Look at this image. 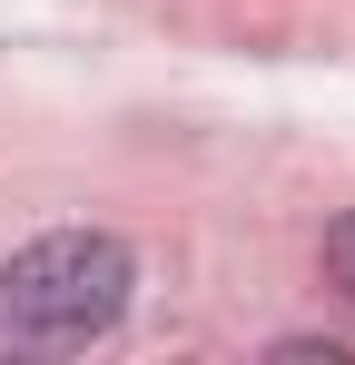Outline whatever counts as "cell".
Instances as JSON below:
<instances>
[{
  "instance_id": "7a4b0ae2",
  "label": "cell",
  "mask_w": 355,
  "mask_h": 365,
  "mask_svg": "<svg viewBox=\"0 0 355 365\" xmlns=\"http://www.w3.org/2000/svg\"><path fill=\"white\" fill-rule=\"evenodd\" d=\"M326 267H336V287L355 297V207L336 217V227H326Z\"/></svg>"
},
{
  "instance_id": "6da1fadb",
  "label": "cell",
  "mask_w": 355,
  "mask_h": 365,
  "mask_svg": "<svg viewBox=\"0 0 355 365\" xmlns=\"http://www.w3.org/2000/svg\"><path fill=\"white\" fill-rule=\"evenodd\" d=\"M128 247L99 237V227H59V237H30L10 267H0V356L10 365H50L99 346L118 316H128Z\"/></svg>"
}]
</instances>
